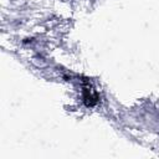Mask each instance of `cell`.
<instances>
[{
  "mask_svg": "<svg viewBox=\"0 0 159 159\" xmlns=\"http://www.w3.org/2000/svg\"><path fill=\"white\" fill-rule=\"evenodd\" d=\"M83 99H84V102H86V104H87V106H93L94 103H97L98 97H97V94H96V93H92V91H91V89L86 88L84 94H83Z\"/></svg>",
  "mask_w": 159,
  "mask_h": 159,
  "instance_id": "obj_1",
  "label": "cell"
}]
</instances>
